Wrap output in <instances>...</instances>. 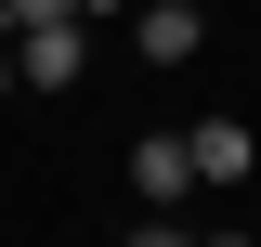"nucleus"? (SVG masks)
Instances as JSON below:
<instances>
[{"mask_svg": "<svg viewBox=\"0 0 261 247\" xmlns=\"http://www.w3.org/2000/svg\"><path fill=\"white\" fill-rule=\"evenodd\" d=\"M13 78H27V91H79V78H92V13H65V26H13Z\"/></svg>", "mask_w": 261, "mask_h": 247, "instance_id": "f257e3e1", "label": "nucleus"}, {"mask_svg": "<svg viewBox=\"0 0 261 247\" xmlns=\"http://www.w3.org/2000/svg\"><path fill=\"white\" fill-rule=\"evenodd\" d=\"M130 52L144 65H196L209 52V13H196V0H144V13H130Z\"/></svg>", "mask_w": 261, "mask_h": 247, "instance_id": "f03ea898", "label": "nucleus"}, {"mask_svg": "<svg viewBox=\"0 0 261 247\" xmlns=\"http://www.w3.org/2000/svg\"><path fill=\"white\" fill-rule=\"evenodd\" d=\"M130 195H144V208H183L196 195V143L183 130H144V143H130Z\"/></svg>", "mask_w": 261, "mask_h": 247, "instance_id": "7ed1b4c3", "label": "nucleus"}, {"mask_svg": "<svg viewBox=\"0 0 261 247\" xmlns=\"http://www.w3.org/2000/svg\"><path fill=\"white\" fill-rule=\"evenodd\" d=\"M183 143H196V182H222V195H235V182L261 169V143H248V117H196Z\"/></svg>", "mask_w": 261, "mask_h": 247, "instance_id": "20e7f679", "label": "nucleus"}, {"mask_svg": "<svg viewBox=\"0 0 261 247\" xmlns=\"http://www.w3.org/2000/svg\"><path fill=\"white\" fill-rule=\"evenodd\" d=\"M65 13H79V0H13V26H65Z\"/></svg>", "mask_w": 261, "mask_h": 247, "instance_id": "39448f33", "label": "nucleus"}, {"mask_svg": "<svg viewBox=\"0 0 261 247\" xmlns=\"http://www.w3.org/2000/svg\"><path fill=\"white\" fill-rule=\"evenodd\" d=\"M79 13H144V0H79Z\"/></svg>", "mask_w": 261, "mask_h": 247, "instance_id": "423d86ee", "label": "nucleus"}, {"mask_svg": "<svg viewBox=\"0 0 261 247\" xmlns=\"http://www.w3.org/2000/svg\"><path fill=\"white\" fill-rule=\"evenodd\" d=\"M0 52H13V0H0Z\"/></svg>", "mask_w": 261, "mask_h": 247, "instance_id": "0eeeda50", "label": "nucleus"}]
</instances>
